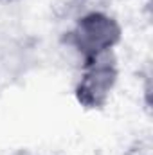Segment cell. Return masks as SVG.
Listing matches in <instances>:
<instances>
[{
  "label": "cell",
  "mask_w": 153,
  "mask_h": 155,
  "mask_svg": "<svg viewBox=\"0 0 153 155\" xmlns=\"http://www.w3.org/2000/svg\"><path fill=\"white\" fill-rule=\"evenodd\" d=\"M122 40V27L112 15L103 11H88L79 16L72 29H69L61 41L76 51L81 58V67L96 61L99 56L112 52Z\"/></svg>",
  "instance_id": "6da1fadb"
},
{
  "label": "cell",
  "mask_w": 153,
  "mask_h": 155,
  "mask_svg": "<svg viewBox=\"0 0 153 155\" xmlns=\"http://www.w3.org/2000/svg\"><path fill=\"white\" fill-rule=\"evenodd\" d=\"M119 79V65L114 52L99 56L96 61L83 65L81 78L74 87V97L85 110H103Z\"/></svg>",
  "instance_id": "7a4b0ae2"
},
{
  "label": "cell",
  "mask_w": 153,
  "mask_h": 155,
  "mask_svg": "<svg viewBox=\"0 0 153 155\" xmlns=\"http://www.w3.org/2000/svg\"><path fill=\"white\" fill-rule=\"evenodd\" d=\"M122 155H153V144L148 137L135 139Z\"/></svg>",
  "instance_id": "3957f363"
},
{
  "label": "cell",
  "mask_w": 153,
  "mask_h": 155,
  "mask_svg": "<svg viewBox=\"0 0 153 155\" xmlns=\"http://www.w3.org/2000/svg\"><path fill=\"white\" fill-rule=\"evenodd\" d=\"M7 2H11V0H7Z\"/></svg>",
  "instance_id": "277c9868"
}]
</instances>
